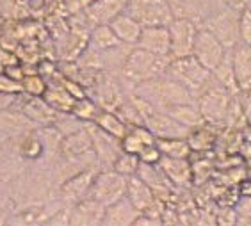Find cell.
<instances>
[{
  "label": "cell",
  "mask_w": 251,
  "mask_h": 226,
  "mask_svg": "<svg viewBox=\"0 0 251 226\" xmlns=\"http://www.w3.org/2000/svg\"><path fill=\"white\" fill-rule=\"evenodd\" d=\"M130 91L134 93L135 97L143 98L153 109H159V111H164L168 107L178 105V103L194 101L193 95L180 82L168 77L166 73L157 78H151V80L135 84V86H132Z\"/></svg>",
  "instance_id": "cell-1"
},
{
  "label": "cell",
  "mask_w": 251,
  "mask_h": 226,
  "mask_svg": "<svg viewBox=\"0 0 251 226\" xmlns=\"http://www.w3.org/2000/svg\"><path fill=\"white\" fill-rule=\"evenodd\" d=\"M169 61H171L169 55H159L139 47H132L123 61L120 78L125 86H128V89H132V86L135 84L164 75Z\"/></svg>",
  "instance_id": "cell-2"
},
{
  "label": "cell",
  "mask_w": 251,
  "mask_h": 226,
  "mask_svg": "<svg viewBox=\"0 0 251 226\" xmlns=\"http://www.w3.org/2000/svg\"><path fill=\"white\" fill-rule=\"evenodd\" d=\"M166 75L180 82L193 95L194 100L201 95L203 89L208 86V82L212 78V73L205 66H201L193 55L171 59L168 68H166Z\"/></svg>",
  "instance_id": "cell-3"
},
{
  "label": "cell",
  "mask_w": 251,
  "mask_h": 226,
  "mask_svg": "<svg viewBox=\"0 0 251 226\" xmlns=\"http://www.w3.org/2000/svg\"><path fill=\"white\" fill-rule=\"evenodd\" d=\"M239 16H241V11L232 9L219 0V4L214 7L207 18L203 20L200 27L214 34L221 41L223 47L230 50L241 39V36H239Z\"/></svg>",
  "instance_id": "cell-4"
},
{
  "label": "cell",
  "mask_w": 251,
  "mask_h": 226,
  "mask_svg": "<svg viewBox=\"0 0 251 226\" xmlns=\"http://www.w3.org/2000/svg\"><path fill=\"white\" fill-rule=\"evenodd\" d=\"M196 105H198L205 123H223L225 120H228L230 93L212 77L208 86L196 98Z\"/></svg>",
  "instance_id": "cell-5"
},
{
  "label": "cell",
  "mask_w": 251,
  "mask_h": 226,
  "mask_svg": "<svg viewBox=\"0 0 251 226\" xmlns=\"http://www.w3.org/2000/svg\"><path fill=\"white\" fill-rule=\"evenodd\" d=\"M126 178L128 176L116 173L114 169L97 171L86 198H91L103 207H109L111 203L118 201L126 194Z\"/></svg>",
  "instance_id": "cell-6"
},
{
  "label": "cell",
  "mask_w": 251,
  "mask_h": 226,
  "mask_svg": "<svg viewBox=\"0 0 251 226\" xmlns=\"http://www.w3.org/2000/svg\"><path fill=\"white\" fill-rule=\"evenodd\" d=\"M125 13L132 16L141 27L169 25L173 20V13L166 0H128Z\"/></svg>",
  "instance_id": "cell-7"
},
{
  "label": "cell",
  "mask_w": 251,
  "mask_h": 226,
  "mask_svg": "<svg viewBox=\"0 0 251 226\" xmlns=\"http://www.w3.org/2000/svg\"><path fill=\"white\" fill-rule=\"evenodd\" d=\"M86 128L89 132V135H91V145H93V151H95V157H97L98 171L112 169L116 159L120 157L121 151H123L121 139L107 134L105 130H101L93 121H87Z\"/></svg>",
  "instance_id": "cell-8"
},
{
  "label": "cell",
  "mask_w": 251,
  "mask_h": 226,
  "mask_svg": "<svg viewBox=\"0 0 251 226\" xmlns=\"http://www.w3.org/2000/svg\"><path fill=\"white\" fill-rule=\"evenodd\" d=\"M169 30V57L178 59L193 55L194 36L198 25L187 18H173L168 25Z\"/></svg>",
  "instance_id": "cell-9"
},
{
  "label": "cell",
  "mask_w": 251,
  "mask_h": 226,
  "mask_svg": "<svg viewBox=\"0 0 251 226\" xmlns=\"http://www.w3.org/2000/svg\"><path fill=\"white\" fill-rule=\"evenodd\" d=\"M226 49L221 45L214 34H210L207 29L198 27L196 36H194V45H193V57L198 61L201 66H205L208 72H212L214 68L221 63V59L225 57Z\"/></svg>",
  "instance_id": "cell-10"
},
{
  "label": "cell",
  "mask_w": 251,
  "mask_h": 226,
  "mask_svg": "<svg viewBox=\"0 0 251 226\" xmlns=\"http://www.w3.org/2000/svg\"><path fill=\"white\" fill-rule=\"evenodd\" d=\"M126 198L139 212V216H150L160 219V201L151 193V189L137 175L126 178Z\"/></svg>",
  "instance_id": "cell-11"
},
{
  "label": "cell",
  "mask_w": 251,
  "mask_h": 226,
  "mask_svg": "<svg viewBox=\"0 0 251 226\" xmlns=\"http://www.w3.org/2000/svg\"><path fill=\"white\" fill-rule=\"evenodd\" d=\"M143 125L150 130L155 135V139H171V137H178V139H187L191 134V128L184 126L176 120H173L169 114L159 109H151L143 116Z\"/></svg>",
  "instance_id": "cell-12"
},
{
  "label": "cell",
  "mask_w": 251,
  "mask_h": 226,
  "mask_svg": "<svg viewBox=\"0 0 251 226\" xmlns=\"http://www.w3.org/2000/svg\"><path fill=\"white\" fill-rule=\"evenodd\" d=\"M98 169L89 168L82 169L75 173L73 176H70L68 180H64L57 189H55V200H61L66 205H75L77 201L84 200L87 196L89 185H91L93 178L97 175Z\"/></svg>",
  "instance_id": "cell-13"
},
{
  "label": "cell",
  "mask_w": 251,
  "mask_h": 226,
  "mask_svg": "<svg viewBox=\"0 0 251 226\" xmlns=\"http://www.w3.org/2000/svg\"><path fill=\"white\" fill-rule=\"evenodd\" d=\"M128 0H95L80 11V15L87 22L89 27L101 24H111L118 15L125 11Z\"/></svg>",
  "instance_id": "cell-14"
},
{
  "label": "cell",
  "mask_w": 251,
  "mask_h": 226,
  "mask_svg": "<svg viewBox=\"0 0 251 226\" xmlns=\"http://www.w3.org/2000/svg\"><path fill=\"white\" fill-rule=\"evenodd\" d=\"M59 157L63 159H84V157H95L91 145V135L87 132L86 125L75 130L72 134L63 135V141L59 145Z\"/></svg>",
  "instance_id": "cell-15"
},
{
  "label": "cell",
  "mask_w": 251,
  "mask_h": 226,
  "mask_svg": "<svg viewBox=\"0 0 251 226\" xmlns=\"http://www.w3.org/2000/svg\"><path fill=\"white\" fill-rule=\"evenodd\" d=\"M230 61L233 68V77H235L239 91H250L251 86V49L250 43L237 41L230 49Z\"/></svg>",
  "instance_id": "cell-16"
},
{
  "label": "cell",
  "mask_w": 251,
  "mask_h": 226,
  "mask_svg": "<svg viewBox=\"0 0 251 226\" xmlns=\"http://www.w3.org/2000/svg\"><path fill=\"white\" fill-rule=\"evenodd\" d=\"M135 175L151 189V193L155 194V198H157L160 203L166 201V200L171 196V193H173L175 187L169 183V180L164 176V173L160 171V168L157 164L139 162Z\"/></svg>",
  "instance_id": "cell-17"
},
{
  "label": "cell",
  "mask_w": 251,
  "mask_h": 226,
  "mask_svg": "<svg viewBox=\"0 0 251 226\" xmlns=\"http://www.w3.org/2000/svg\"><path fill=\"white\" fill-rule=\"evenodd\" d=\"M157 166L173 187H189L193 182V166L189 164L187 159H173V157L160 155Z\"/></svg>",
  "instance_id": "cell-18"
},
{
  "label": "cell",
  "mask_w": 251,
  "mask_h": 226,
  "mask_svg": "<svg viewBox=\"0 0 251 226\" xmlns=\"http://www.w3.org/2000/svg\"><path fill=\"white\" fill-rule=\"evenodd\" d=\"M20 111L24 112L36 126L53 125L61 114L55 109H52L41 97H27V95H24V98H22Z\"/></svg>",
  "instance_id": "cell-19"
},
{
  "label": "cell",
  "mask_w": 251,
  "mask_h": 226,
  "mask_svg": "<svg viewBox=\"0 0 251 226\" xmlns=\"http://www.w3.org/2000/svg\"><path fill=\"white\" fill-rule=\"evenodd\" d=\"M135 47L148 52L169 55V30L168 25H150L143 27Z\"/></svg>",
  "instance_id": "cell-20"
},
{
  "label": "cell",
  "mask_w": 251,
  "mask_h": 226,
  "mask_svg": "<svg viewBox=\"0 0 251 226\" xmlns=\"http://www.w3.org/2000/svg\"><path fill=\"white\" fill-rule=\"evenodd\" d=\"M105 207L91 198H84L70 208L68 225H101Z\"/></svg>",
  "instance_id": "cell-21"
},
{
  "label": "cell",
  "mask_w": 251,
  "mask_h": 226,
  "mask_svg": "<svg viewBox=\"0 0 251 226\" xmlns=\"http://www.w3.org/2000/svg\"><path fill=\"white\" fill-rule=\"evenodd\" d=\"M137 217H139V212L135 210L134 205L128 201V198L123 196L118 201L111 203L109 207H105L101 225L128 226V225H134Z\"/></svg>",
  "instance_id": "cell-22"
},
{
  "label": "cell",
  "mask_w": 251,
  "mask_h": 226,
  "mask_svg": "<svg viewBox=\"0 0 251 226\" xmlns=\"http://www.w3.org/2000/svg\"><path fill=\"white\" fill-rule=\"evenodd\" d=\"M109 25H111L112 32L116 34V38L120 39L121 43L135 47V43H137V39H139V34H141V29H143V27H141V25L137 24L132 16H128L125 11H123V13H121V15H118Z\"/></svg>",
  "instance_id": "cell-23"
},
{
  "label": "cell",
  "mask_w": 251,
  "mask_h": 226,
  "mask_svg": "<svg viewBox=\"0 0 251 226\" xmlns=\"http://www.w3.org/2000/svg\"><path fill=\"white\" fill-rule=\"evenodd\" d=\"M164 112L191 130L205 125V120H203L201 112H200L198 105H196V100L187 101V103H178V105H171L168 109H164Z\"/></svg>",
  "instance_id": "cell-24"
},
{
  "label": "cell",
  "mask_w": 251,
  "mask_h": 226,
  "mask_svg": "<svg viewBox=\"0 0 251 226\" xmlns=\"http://www.w3.org/2000/svg\"><path fill=\"white\" fill-rule=\"evenodd\" d=\"M121 41L116 38V34L112 32L111 25L101 24V25H93L87 34V49L95 50V52H103L112 47H118Z\"/></svg>",
  "instance_id": "cell-25"
},
{
  "label": "cell",
  "mask_w": 251,
  "mask_h": 226,
  "mask_svg": "<svg viewBox=\"0 0 251 226\" xmlns=\"http://www.w3.org/2000/svg\"><path fill=\"white\" fill-rule=\"evenodd\" d=\"M41 98L57 112H72V107L75 103V98L55 80L47 82V89L41 95Z\"/></svg>",
  "instance_id": "cell-26"
},
{
  "label": "cell",
  "mask_w": 251,
  "mask_h": 226,
  "mask_svg": "<svg viewBox=\"0 0 251 226\" xmlns=\"http://www.w3.org/2000/svg\"><path fill=\"white\" fill-rule=\"evenodd\" d=\"M93 123L97 126H100L101 130H105L107 134L118 137V139H123L126 135V132H128V128H130L116 112L107 111V109H100L98 114L95 116Z\"/></svg>",
  "instance_id": "cell-27"
},
{
  "label": "cell",
  "mask_w": 251,
  "mask_h": 226,
  "mask_svg": "<svg viewBox=\"0 0 251 226\" xmlns=\"http://www.w3.org/2000/svg\"><path fill=\"white\" fill-rule=\"evenodd\" d=\"M155 146L159 148L160 155L164 157H173V159H189V155L193 150L189 148L187 139H178V137H171V139H155Z\"/></svg>",
  "instance_id": "cell-28"
},
{
  "label": "cell",
  "mask_w": 251,
  "mask_h": 226,
  "mask_svg": "<svg viewBox=\"0 0 251 226\" xmlns=\"http://www.w3.org/2000/svg\"><path fill=\"white\" fill-rule=\"evenodd\" d=\"M101 107L98 105L97 101L93 100V98L89 97H84V98H78V100H75V103H73L72 107V114L75 116V118H78V120L82 121H93L95 120V116L98 114V111H100Z\"/></svg>",
  "instance_id": "cell-29"
},
{
  "label": "cell",
  "mask_w": 251,
  "mask_h": 226,
  "mask_svg": "<svg viewBox=\"0 0 251 226\" xmlns=\"http://www.w3.org/2000/svg\"><path fill=\"white\" fill-rule=\"evenodd\" d=\"M20 84H22V93L27 97H41L47 89V78L41 77L39 73H30V75L25 73Z\"/></svg>",
  "instance_id": "cell-30"
},
{
  "label": "cell",
  "mask_w": 251,
  "mask_h": 226,
  "mask_svg": "<svg viewBox=\"0 0 251 226\" xmlns=\"http://www.w3.org/2000/svg\"><path fill=\"white\" fill-rule=\"evenodd\" d=\"M137 166H139V159H137V155L134 153H128V151H121L120 157L116 159L112 169L116 171V173L123 175V176H132L135 175L137 171Z\"/></svg>",
  "instance_id": "cell-31"
},
{
  "label": "cell",
  "mask_w": 251,
  "mask_h": 226,
  "mask_svg": "<svg viewBox=\"0 0 251 226\" xmlns=\"http://www.w3.org/2000/svg\"><path fill=\"white\" fill-rule=\"evenodd\" d=\"M239 36H241V41L251 45V13H250V5L244 7L241 11V16H239Z\"/></svg>",
  "instance_id": "cell-32"
},
{
  "label": "cell",
  "mask_w": 251,
  "mask_h": 226,
  "mask_svg": "<svg viewBox=\"0 0 251 226\" xmlns=\"http://www.w3.org/2000/svg\"><path fill=\"white\" fill-rule=\"evenodd\" d=\"M0 93H5V95H18L22 93V84L16 78L9 77L7 73H0Z\"/></svg>",
  "instance_id": "cell-33"
},
{
  "label": "cell",
  "mask_w": 251,
  "mask_h": 226,
  "mask_svg": "<svg viewBox=\"0 0 251 226\" xmlns=\"http://www.w3.org/2000/svg\"><path fill=\"white\" fill-rule=\"evenodd\" d=\"M137 159H139V162H145V164H157L160 159V151L155 146V143L153 145H146L137 153Z\"/></svg>",
  "instance_id": "cell-34"
},
{
  "label": "cell",
  "mask_w": 251,
  "mask_h": 226,
  "mask_svg": "<svg viewBox=\"0 0 251 226\" xmlns=\"http://www.w3.org/2000/svg\"><path fill=\"white\" fill-rule=\"evenodd\" d=\"M250 217H251V210H250V198L244 196L239 201V205L235 207V223L239 219H242L239 225H250Z\"/></svg>",
  "instance_id": "cell-35"
},
{
  "label": "cell",
  "mask_w": 251,
  "mask_h": 226,
  "mask_svg": "<svg viewBox=\"0 0 251 226\" xmlns=\"http://www.w3.org/2000/svg\"><path fill=\"white\" fill-rule=\"evenodd\" d=\"M223 4L228 5V7H232L235 11H242L244 7L250 5V0H221Z\"/></svg>",
  "instance_id": "cell-36"
}]
</instances>
